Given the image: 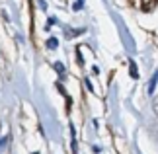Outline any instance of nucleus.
Segmentation results:
<instances>
[{
    "label": "nucleus",
    "mask_w": 158,
    "mask_h": 154,
    "mask_svg": "<svg viewBox=\"0 0 158 154\" xmlns=\"http://www.w3.org/2000/svg\"><path fill=\"white\" fill-rule=\"evenodd\" d=\"M152 107H154V113L158 115V96L154 98V102H152Z\"/></svg>",
    "instance_id": "4"
},
{
    "label": "nucleus",
    "mask_w": 158,
    "mask_h": 154,
    "mask_svg": "<svg viewBox=\"0 0 158 154\" xmlns=\"http://www.w3.org/2000/svg\"><path fill=\"white\" fill-rule=\"evenodd\" d=\"M156 80H158V74H154V76H152V80H150V86H148V92H150V94H152V92H154V86H156Z\"/></svg>",
    "instance_id": "2"
},
{
    "label": "nucleus",
    "mask_w": 158,
    "mask_h": 154,
    "mask_svg": "<svg viewBox=\"0 0 158 154\" xmlns=\"http://www.w3.org/2000/svg\"><path fill=\"white\" fill-rule=\"evenodd\" d=\"M4 146H6V139H0V150H2Z\"/></svg>",
    "instance_id": "5"
},
{
    "label": "nucleus",
    "mask_w": 158,
    "mask_h": 154,
    "mask_svg": "<svg viewBox=\"0 0 158 154\" xmlns=\"http://www.w3.org/2000/svg\"><path fill=\"white\" fill-rule=\"evenodd\" d=\"M0 127H2V123H0Z\"/></svg>",
    "instance_id": "7"
},
{
    "label": "nucleus",
    "mask_w": 158,
    "mask_h": 154,
    "mask_svg": "<svg viewBox=\"0 0 158 154\" xmlns=\"http://www.w3.org/2000/svg\"><path fill=\"white\" fill-rule=\"evenodd\" d=\"M82 4H84V0H78V2H76V6H74V8L78 10V8H80V6H82Z\"/></svg>",
    "instance_id": "6"
},
{
    "label": "nucleus",
    "mask_w": 158,
    "mask_h": 154,
    "mask_svg": "<svg viewBox=\"0 0 158 154\" xmlns=\"http://www.w3.org/2000/svg\"><path fill=\"white\" fill-rule=\"evenodd\" d=\"M57 45H59V41L55 39V37H51L49 41H47V47H49V49H55V47H57Z\"/></svg>",
    "instance_id": "3"
},
{
    "label": "nucleus",
    "mask_w": 158,
    "mask_h": 154,
    "mask_svg": "<svg viewBox=\"0 0 158 154\" xmlns=\"http://www.w3.org/2000/svg\"><path fill=\"white\" fill-rule=\"evenodd\" d=\"M129 70H131V76H133V78H137V76H139L137 66H135V63H133V60H129Z\"/></svg>",
    "instance_id": "1"
},
{
    "label": "nucleus",
    "mask_w": 158,
    "mask_h": 154,
    "mask_svg": "<svg viewBox=\"0 0 158 154\" xmlns=\"http://www.w3.org/2000/svg\"><path fill=\"white\" fill-rule=\"evenodd\" d=\"M33 154H37V152H33Z\"/></svg>",
    "instance_id": "8"
}]
</instances>
